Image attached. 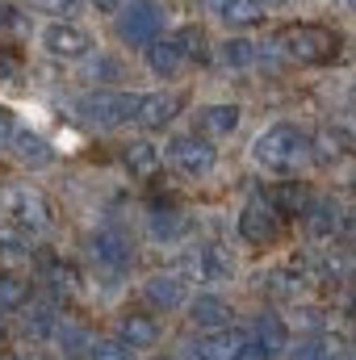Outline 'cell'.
Returning a JSON list of instances; mask_svg holds the SVG:
<instances>
[{"mask_svg": "<svg viewBox=\"0 0 356 360\" xmlns=\"http://www.w3.org/2000/svg\"><path fill=\"white\" fill-rule=\"evenodd\" d=\"M265 293L276 297V302H293L302 293V272L298 269H272L265 276Z\"/></svg>", "mask_w": 356, "mask_h": 360, "instance_id": "31", "label": "cell"}, {"mask_svg": "<svg viewBox=\"0 0 356 360\" xmlns=\"http://www.w3.org/2000/svg\"><path fill=\"white\" fill-rule=\"evenodd\" d=\"M352 188H356V176H352Z\"/></svg>", "mask_w": 356, "mask_h": 360, "instance_id": "43", "label": "cell"}, {"mask_svg": "<svg viewBox=\"0 0 356 360\" xmlns=\"http://www.w3.org/2000/svg\"><path fill=\"white\" fill-rule=\"evenodd\" d=\"M13 134H17V117H13V109H8V105H0V151L13 143Z\"/></svg>", "mask_w": 356, "mask_h": 360, "instance_id": "39", "label": "cell"}, {"mask_svg": "<svg viewBox=\"0 0 356 360\" xmlns=\"http://www.w3.org/2000/svg\"><path fill=\"white\" fill-rule=\"evenodd\" d=\"M227 25H235V30H248V25H260L265 21V4L260 0H205Z\"/></svg>", "mask_w": 356, "mask_h": 360, "instance_id": "22", "label": "cell"}, {"mask_svg": "<svg viewBox=\"0 0 356 360\" xmlns=\"http://www.w3.org/2000/svg\"><path fill=\"white\" fill-rule=\"evenodd\" d=\"M172 38L180 42V51H184V59H189V63H210V59H214V46H210L205 25H180Z\"/></svg>", "mask_w": 356, "mask_h": 360, "instance_id": "28", "label": "cell"}, {"mask_svg": "<svg viewBox=\"0 0 356 360\" xmlns=\"http://www.w3.org/2000/svg\"><path fill=\"white\" fill-rule=\"evenodd\" d=\"M260 4H265V8H276V4H289V0H260Z\"/></svg>", "mask_w": 356, "mask_h": 360, "instance_id": "42", "label": "cell"}, {"mask_svg": "<svg viewBox=\"0 0 356 360\" xmlns=\"http://www.w3.org/2000/svg\"><path fill=\"white\" fill-rule=\"evenodd\" d=\"M248 335H252V344H256L265 356H276V352H285V348H289V331H285V323H281L276 314H260V319H256V327H252Z\"/></svg>", "mask_w": 356, "mask_h": 360, "instance_id": "23", "label": "cell"}, {"mask_svg": "<svg viewBox=\"0 0 356 360\" xmlns=\"http://www.w3.org/2000/svg\"><path fill=\"white\" fill-rule=\"evenodd\" d=\"M180 92H143L139 101H134V122L143 126V130H164V126H172L180 113Z\"/></svg>", "mask_w": 356, "mask_h": 360, "instance_id": "10", "label": "cell"}, {"mask_svg": "<svg viewBox=\"0 0 356 360\" xmlns=\"http://www.w3.org/2000/svg\"><path fill=\"white\" fill-rule=\"evenodd\" d=\"M117 340L130 352H151L160 344V323L151 314H122L117 319Z\"/></svg>", "mask_w": 356, "mask_h": 360, "instance_id": "17", "label": "cell"}, {"mask_svg": "<svg viewBox=\"0 0 356 360\" xmlns=\"http://www.w3.org/2000/svg\"><path fill=\"white\" fill-rule=\"evenodd\" d=\"M306 151H310V134L298 130V126H289V122H276V126L260 130L256 143H252V160H256L265 172H272V176L298 172V164L310 160Z\"/></svg>", "mask_w": 356, "mask_h": 360, "instance_id": "2", "label": "cell"}, {"mask_svg": "<svg viewBox=\"0 0 356 360\" xmlns=\"http://www.w3.org/2000/svg\"><path fill=\"white\" fill-rule=\"evenodd\" d=\"M168 160H172V168L180 176H189V180H205V176H214V168H218V151L201 134H177L168 143Z\"/></svg>", "mask_w": 356, "mask_h": 360, "instance_id": "7", "label": "cell"}, {"mask_svg": "<svg viewBox=\"0 0 356 360\" xmlns=\"http://www.w3.org/2000/svg\"><path fill=\"white\" fill-rule=\"evenodd\" d=\"M340 8H344L348 17H356V0H340Z\"/></svg>", "mask_w": 356, "mask_h": 360, "instance_id": "41", "label": "cell"}, {"mask_svg": "<svg viewBox=\"0 0 356 360\" xmlns=\"http://www.w3.org/2000/svg\"><path fill=\"white\" fill-rule=\"evenodd\" d=\"M89 256L92 264L101 272H113V276H122V272L134 264V243L122 235V231H96L89 239Z\"/></svg>", "mask_w": 356, "mask_h": 360, "instance_id": "9", "label": "cell"}, {"mask_svg": "<svg viewBox=\"0 0 356 360\" xmlns=\"http://www.w3.org/2000/svg\"><path fill=\"white\" fill-rule=\"evenodd\" d=\"M352 147H356V143L344 134V130H340V126H336V122H331L327 130L310 134V151H306V155H314L319 164H336V160H344Z\"/></svg>", "mask_w": 356, "mask_h": 360, "instance_id": "21", "label": "cell"}, {"mask_svg": "<svg viewBox=\"0 0 356 360\" xmlns=\"http://www.w3.org/2000/svg\"><path fill=\"white\" fill-rule=\"evenodd\" d=\"M239 122H243V109L231 105V101H218V105L197 109V126H193V134L218 143V139H231V134L239 130Z\"/></svg>", "mask_w": 356, "mask_h": 360, "instance_id": "12", "label": "cell"}, {"mask_svg": "<svg viewBox=\"0 0 356 360\" xmlns=\"http://www.w3.org/2000/svg\"><path fill=\"white\" fill-rule=\"evenodd\" d=\"M184 226H189V218L180 214L177 205H155V210H151V235H155V239L172 243V239L184 235Z\"/></svg>", "mask_w": 356, "mask_h": 360, "instance_id": "29", "label": "cell"}, {"mask_svg": "<svg viewBox=\"0 0 356 360\" xmlns=\"http://www.w3.org/2000/svg\"><path fill=\"white\" fill-rule=\"evenodd\" d=\"M214 59L227 72H248V68H256V42L252 38H227L214 46Z\"/></svg>", "mask_w": 356, "mask_h": 360, "instance_id": "24", "label": "cell"}, {"mask_svg": "<svg viewBox=\"0 0 356 360\" xmlns=\"http://www.w3.org/2000/svg\"><path fill=\"white\" fill-rule=\"evenodd\" d=\"M0 210H4V222H13V226H21V231H46L51 222H55V205H51V197L42 193V188H34V184H8L4 193H0Z\"/></svg>", "mask_w": 356, "mask_h": 360, "instance_id": "3", "label": "cell"}, {"mask_svg": "<svg viewBox=\"0 0 356 360\" xmlns=\"http://www.w3.org/2000/svg\"><path fill=\"white\" fill-rule=\"evenodd\" d=\"M51 344H55V356H80V352H89L92 335L84 323H76V319H68V314H59V323H55V331H51Z\"/></svg>", "mask_w": 356, "mask_h": 360, "instance_id": "20", "label": "cell"}, {"mask_svg": "<svg viewBox=\"0 0 356 360\" xmlns=\"http://www.w3.org/2000/svg\"><path fill=\"white\" fill-rule=\"evenodd\" d=\"M0 256H8V260L34 256V235L21 231V226H13V222H0Z\"/></svg>", "mask_w": 356, "mask_h": 360, "instance_id": "32", "label": "cell"}, {"mask_svg": "<svg viewBox=\"0 0 356 360\" xmlns=\"http://www.w3.org/2000/svg\"><path fill=\"white\" fill-rule=\"evenodd\" d=\"M42 281H46V289H51L55 297H59V293L68 297V293H76V281H80V276H76V269H72L68 260L46 256V260H42Z\"/></svg>", "mask_w": 356, "mask_h": 360, "instance_id": "30", "label": "cell"}, {"mask_svg": "<svg viewBox=\"0 0 356 360\" xmlns=\"http://www.w3.org/2000/svg\"><path fill=\"white\" fill-rule=\"evenodd\" d=\"M151 360H160V356H151Z\"/></svg>", "mask_w": 356, "mask_h": 360, "instance_id": "44", "label": "cell"}, {"mask_svg": "<svg viewBox=\"0 0 356 360\" xmlns=\"http://www.w3.org/2000/svg\"><path fill=\"white\" fill-rule=\"evenodd\" d=\"M55 323H59V310H55L51 302H30V306L21 310V327H25V335H30V340H38V344H46V340H51Z\"/></svg>", "mask_w": 356, "mask_h": 360, "instance_id": "25", "label": "cell"}, {"mask_svg": "<svg viewBox=\"0 0 356 360\" xmlns=\"http://www.w3.org/2000/svg\"><path fill=\"white\" fill-rule=\"evenodd\" d=\"M8 151H13V160H17L21 168H46V164L55 160V147H51L38 130H25V126H17Z\"/></svg>", "mask_w": 356, "mask_h": 360, "instance_id": "16", "label": "cell"}, {"mask_svg": "<svg viewBox=\"0 0 356 360\" xmlns=\"http://www.w3.org/2000/svg\"><path fill=\"white\" fill-rule=\"evenodd\" d=\"M134 92H117V89H101V92H89V96H80L76 101V109H80V117L96 126V130H113V126H122V122H134Z\"/></svg>", "mask_w": 356, "mask_h": 360, "instance_id": "5", "label": "cell"}, {"mask_svg": "<svg viewBox=\"0 0 356 360\" xmlns=\"http://www.w3.org/2000/svg\"><path fill=\"white\" fill-rule=\"evenodd\" d=\"M38 42L51 59H63V63H80V59L92 55V34L76 21H46Z\"/></svg>", "mask_w": 356, "mask_h": 360, "instance_id": "8", "label": "cell"}, {"mask_svg": "<svg viewBox=\"0 0 356 360\" xmlns=\"http://www.w3.org/2000/svg\"><path fill=\"white\" fill-rule=\"evenodd\" d=\"M184 310H189V319H193L201 331H227V327H231V314H235L218 293H197V297L184 302Z\"/></svg>", "mask_w": 356, "mask_h": 360, "instance_id": "14", "label": "cell"}, {"mask_svg": "<svg viewBox=\"0 0 356 360\" xmlns=\"http://www.w3.org/2000/svg\"><path fill=\"white\" fill-rule=\"evenodd\" d=\"M289 360H336V352H331L327 340H306V344H298L289 352Z\"/></svg>", "mask_w": 356, "mask_h": 360, "instance_id": "36", "label": "cell"}, {"mask_svg": "<svg viewBox=\"0 0 356 360\" xmlns=\"http://www.w3.org/2000/svg\"><path fill=\"white\" fill-rule=\"evenodd\" d=\"M84 356H89V360H134V352H130V348L113 335V340H92Z\"/></svg>", "mask_w": 356, "mask_h": 360, "instance_id": "34", "label": "cell"}, {"mask_svg": "<svg viewBox=\"0 0 356 360\" xmlns=\"http://www.w3.org/2000/svg\"><path fill=\"white\" fill-rule=\"evenodd\" d=\"M164 34V4L160 0H126L117 13V38L126 46H151Z\"/></svg>", "mask_w": 356, "mask_h": 360, "instance_id": "4", "label": "cell"}, {"mask_svg": "<svg viewBox=\"0 0 356 360\" xmlns=\"http://www.w3.org/2000/svg\"><path fill=\"white\" fill-rule=\"evenodd\" d=\"M143 51H147V68H151L160 80H177L180 72L189 68V59H184V51H180L177 38H164V34H160V38H155L151 46H143Z\"/></svg>", "mask_w": 356, "mask_h": 360, "instance_id": "18", "label": "cell"}, {"mask_svg": "<svg viewBox=\"0 0 356 360\" xmlns=\"http://www.w3.org/2000/svg\"><path fill=\"white\" fill-rule=\"evenodd\" d=\"M38 13H46L51 21H72L80 8H84V0H30Z\"/></svg>", "mask_w": 356, "mask_h": 360, "instance_id": "35", "label": "cell"}, {"mask_svg": "<svg viewBox=\"0 0 356 360\" xmlns=\"http://www.w3.org/2000/svg\"><path fill=\"white\" fill-rule=\"evenodd\" d=\"M21 25H25V13L13 0H0V34H17Z\"/></svg>", "mask_w": 356, "mask_h": 360, "instance_id": "38", "label": "cell"}, {"mask_svg": "<svg viewBox=\"0 0 356 360\" xmlns=\"http://www.w3.org/2000/svg\"><path fill=\"white\" fill-rule=\"evenodd\" d=\"M265 201L276 210V214H281V218H289V214H302V210H306L310 193H306V184H298V180H281V184L268 193Z\"/></svg>", "mask_w": 356, "mask_h": 360, "instance_id": "27", "label": "cell"}, {"mask_svg": "<svg viewBox=\"0 0 356 360\" xmlns=\"http://www.w3.org/2000/svg\"><path fill=\"white\" fill-rule=\"evenodd\" d=\"M89 80H122V63L113 55H96L89 63Z\"/></svg>", "mask_w": 356, "mask_h": 360, "instance_id": "37", "label": "cell"}, {"mask_svg": "<svg viewBox=\"0 0 356 360\" xmlns=\"http://www.w3.org/2000/svg\"><path fill=\"white\" fill-rule=\"evenodd\" d=\"M122 4H126V0H92V8H96V13H109V17H117Z\"/></svg>", "mask_w": 356, "mask_h": 360, "instance_id": "40", "label": "cell"}, {"mask_svg": "<svg viewBox=\"0 0 356 360\" xmlns=\"http://www.w3.org/2000/svg\"><path fill=\"white\" fill-rule=\"evenodd\" d=\"M239 239L248 248H276L285 239V218L268 205L265 197H256V201H248L239 210Z\"/></svg>", "mask_w": 356, "mask_h": 360, "instance_id": "6", "label": "cell"}, {"mask_svg": "<svg viewBox=\"0 0 356 360\" xmlns=\"http://www.w3.org/2000/svg\"><path fill=\"white\" fill-rule=\"evenodd\" d=\"M276 55L289 59V63H302V68H323V63H336L344 55V34L331 30V25H319V21H289L276 30L272 38Z\"/></svg>", "mask_w": 356, "mask_h": 360, "instance_id": "1", "label": "cell"}, {"mask_svg": "<svg viewBox=\"0 0 356 360\" xmlns=\"http://www.w3.org/2000/svg\"><path fill=\"white\" fill-rule=\"evenodd\" d=\"M197 272H201V281H210V285H222V281H235V252L227 248V243H205L201 252H197Z\"/></svg>", "mask_w": 356, "mask_h": 360, "instance_id": "19", "label": "cell"}, {"mask_svg": "<svg viewBox=\"0 0 356 360\" xmlns=\"http://www.w3.org/2000/svg\"><path fill=\"white\" fill-rule=\"evenodd\" d=\"M302 222L314 239H340V226H344V205L331 201V197H310L306 210H302Z\"/></svg>", "mask_w": 356, "mask_h": 360, "instance_id": "13", "label": "cell"}, {"mask_svg": "<svg viewBox=\"0 0 356 360\" xmlns=\"http://www.w3.org/2000/svg\"><path fill=\"white\" fill-rule=\"evenodd\" d=\"M143 297H147L151 310L172 314V310H184V302H189V285L180 281L177 272H155V276L143 281Z\"/></svg>", "mask_w": 356, "mask_h": 360, "instance_id": "11", "label": "cell"}, {"mask_svg": "<svg viewBox=\"0 0 356 360\" xmlns=\"http://www.w3.org/2000/svg\"><path fill=\"white\" fill-rule=\"evenodd\" d=\"M122 168H126L134 180H151L160 168H164V155H160L155 143H147V139H130V143H122Z\"/></svg>", "mask_w": 356, "mask_h": 360, "instance_id": "15", "label": "cell"}, {"mask_svg": "<svg viewBox=\"0 0 356 360\" xmlns=\"http://www.w3.org/2000/svg\"><path fill=\"white\" fill-rule=\"evenodd\" d=\"M30 276L21 272H0V314H21L30 306Z\"/></svg>", "mask_w": 356, "mask_h": 360, "instance_id": "26", "label": "cell"}, {"mask_svg": "<svg viewBox=\"0 0 356 360\" xmlns=\"http://www.w3.org/2000/svg\"><path fill=\"white\" fill-rule=\"evenodd\" d=\"M25 72V55L8 42H0V84H17Z\"/></svg>", "mask_w": 356, "mask_h": 360, "instance_id": "33", "label": "cell"}]
</instances>
